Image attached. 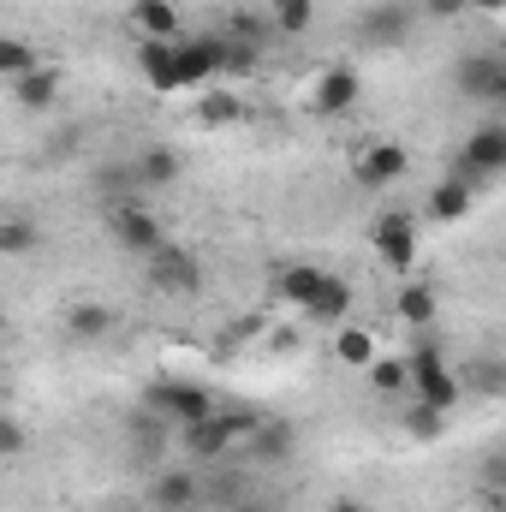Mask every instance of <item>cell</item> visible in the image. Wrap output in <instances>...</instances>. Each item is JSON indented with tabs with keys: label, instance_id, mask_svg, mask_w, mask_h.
<instances>
[{
	"label": "cell",
	"instance_id": "cell-20",
	"mask_svg": "<svg viewBox=\"0 0 506 512\" xmlns=\"http://www.w3.org/2000/svg\"><path fill=\"white\" fill-rule=\"evenodd\" d=\"M358 36H364L370 48H399V42L411 36V18H405V6H376V12L358 24Z\"/></svg>",
	"mask_w": 506,
	"mask_h": 512
},
{
	"label": "cell",
	"instance_id": "cell-30",
	"mask_svg": "<svg viewBox=\"0 0 506 512\" xmlns=\"http://www.w3.org/2000/svg\"><path fill=\"white\" fill-rule=\"evenodd\" d=\"M417 12H423V18H435V24H453V18H465V12H471V0H417Z\"/></svg>",
	"mask_w": 506,
	"mask_h": 512
},
{
	"label": "cell",
	"instance_id": "cell-12",
	"mask_svg": "<svg viewBox=\"0 0 506 512\" xmlns=\"http://www.w3.org/2000/svg\"><path fill=\"white\" fill-rule=\"evenodd\" d=\"M328 280H334V268H322V262H280L274 268V298L292 304V310H304Z\"/></svg>",
	"mask_w": 506,
	"mask_h": 512
},
{
	"label": "cell",
	"instance_id": "cell-33",
	"mask_svg": "<svg viewBox=\"0 0 506 512\" xmlns=\"http://www.w3.org/2000/svg\"><path fill=\"white\" fill-rule=\"evenodd\" d=\"M0 334H6V310H0Z\"/></svg>",
	"mask_w": 506,
	"mask_h": 512
},
{
	"label": "cell",
	"instance_id": "cell-7",
	"mask_svg": "<svg viewBox=\"0 0 506 512\" xmlns=\"http://www.w3.org/2000/svg\"><path fill=\"white\" fill-rule=\"evenodd\" d=\"M453 84H459V96L477 102V108H506V54L501 48H477V54H465L459 72H453Z\"/></svg>",
	"mask_w": 506,
	"mask_h": 512
},
{
	"label": "cell",
	"instance_id": "cell-4",
	"mask_svg": "<svg viewBox=\"0 0 506 512\" xmlns=\"http://www.w3.org/2000/svg\"><path fill=\"white\" fill-rule=\"evenodd\" d=\"M143 411H155L161 423L185 429V423H197V417L215 411V393L203 382H191V376H155V382L143 387Z\"/></svg>",
	"mask_w": 506,
	"mask_h": 512
},
{
	"label": "cell",
	"instance_id": "cell-5",
	"mask_svg": "<svg viewBox=\"0 0 506 512\" xmlns=\"http://www.w3.org/2000/svg\"><path fill=\"white\" fill-rule=\"evenodd\" d=\"M143 268H149V286L161 298H197L203 292V256L173 245V239H161L155 251L143 256Z\"/></svg>",
	"mask_w": 506,
	"mask_h": 512
},
{
	"label": "cell",
	"instance_id": "cell-14",
	"mask_svg": "<svg viewBox=\"0 0 506 512\" xmlns=\"http://www.w3.org/2000/svg\"><path fill=\"white\" fill-rule=\"evenodd\" d=\"M126 18H131V30H137L143 42H179V36H185V24H179V6H173V0H131Z\"/></svg>",
	"mask_w": 506,
	"mask_h": 512
},
{
	"label": "cell",
	"instance_id": "cell-10",
	"mask_svg": "<svg viewBox=\"0 0 506 512\" xmlns=\"http://www.w3.org/2000/svg\"><path fill=\"white\" fill-rule=\"evenodd\" d=\"M149 507L155 512L203 507V471H197V465H161V471L149 477Z\"/></svg>",
	"mask_w": 506,
	"mask_h": 512
},
{
	"label": "cell",
	"instance_id": "cell-16",
	"mask_svg": "<svg viewBox=\"0 0 506 512\" xmlns=\"http://www.w3.org/2000/svg\"><path fill=\"white\" fill-rule=\"evenodd\" d=\"M120 328V316L108 310V304H96V298H78V304H66V334L78 340V346H96V340H108Z\"/></svg>",
	"mask_w": 506,
	"mask_h": 512
},
{
	"label": "cell",
	"instance_id": "cell-11",
	"mask_svg": "<svg viewBox=\"0 0 506 512\" xmlns=\"http://www.w3.org/2000/svg\"><path fill=\"white\" fill-rule=\"evenodd\" d=\"M405 173H411V149H405V143H364L358 161H352V179H358L364 191H387V185H399Z\"/></svg>",
	"mask_w": 506,
	"mask_h": 512
},
{
	"label": "cell",
	"instance_id": "cell-22",
	"mask_svg": "<svg viewBox=\"0 0 506 512\" xmlns=\"http://www.w3.org/2000/svg\"><path fill=\"white\" fill-rule=\"evenodd\" d=\"M364 376H370V387H376L381 399H405L411 393V376H405V358L399 352H376Z\"/></svg>",
	"mask_w": 506,
	"mask_h": 512
},
{
	"label": "cell",
	"instance_id": "cell-31",
	"mask_svg": "<svg viewBox=\"0 0 506 512\" xmlns=\"http://www.w3.org/2000/svg\"><path fill=\"white\" fill-rule=\"evenodd\" d=\"M334 512H370V507H364L358 495H340V501H334Z\"/></svg>",
	"mask_w": 506,
	"mask_h": 512
},
{
	"label": "cell",
	"instance_id": "cell-9",
	"mask_svg": "<svg viewBox=\"0 0 506 512\" xmlns=\"http://www.w3.org/2000/svg\"><path fill=\"white\" fill-rule=\"evenodd\" d=\"M358 102H364V72H358V66H322V72H316L310 108H316L322 120H340V114H352Z\"/></svg>",
	"mask_w": 506,
	"mask_h": 512
},
{
	"label": "cell",
	"instance_id": "cell-8",
	"mask_svg": "<svg viewBox=\"0 0 506 512\" xmlns=\"http://www.w3.org/2000/svg\"><path fill=\"white\" fill-rule=\"evenodd\" d=\"M102 215H108V233H114V245H120L126 256H149L161 239H167V233H161V221H155L137 197H108V209H102Z\"/></svg>",
	"mask_w": 506,
	"mask_h": 512
},
{
	"label": "cell",
	"instance_id": "cell-27",
	"mask_svg": "<svg viewBox=\"0 0 506 512\" xmlns=\"http://www.w3.org/2000/svg\"><path fill=\"white\" fill-rule=\"evenodd\" d=\"M42 245V227L30 215H0V256H30Z\"/></svg>",
	"mask_w": 506,
	"mask_h": 512
},
{
	"label": "cell",
	"instance_id": "cell-1",
	"mask_svg": "<svg viewBox=\"0 0 506 512\" xmlns=\"http://www.w3.org/2000/svg\"><path fill=\"white\" fill-rule=\"evenodd\" d=\"M137 72H143V84L161 90V96L197 90V84L215 78L209 60H203V48H197V36H179V42H137Z\"/></svg>",
	"mask_w": 506,
	"mask_h": 512
},
{
	"label": "cell",
	"instance_id": "cell-25",
	"mask_svg": "<svg viewBox=\"0 0 506 512\" xmlns=\"http://www.w3.org/2000/svg\"><path fill=\"white\" fill-rule=\"evenodd\" d=\"M42 66V54H36V42H24V36H0V78L6 84H18V78H30Z\"/></svg>",
	"mask_w": 506,
	"mask_h": 512
},
{
	"label": "cell",
	"instance_id": "cell-26",
	"mask_svg": "<svg viewBox=\"0 0 506 512\" xmlns=\"http://www.w3.org/2000/svg\"><path fill=\"white\" fill-rule=\"evenodd\" d=\"M251 495V483H245V471H215V477H203V507H221L233 512L239 501Z\"/></svg>",
	"mask_w": 506,
	"mask_h": 512
},
{
	"label": "cell",
	"instance_id": "cell-29",
	"mask_svg": "<svg viewBox=\"0 0 506 512\" xmlns=\"http://www.w3.org/2000/svg\"><path fill=\"white\" fill-rule=\"evenodd\" d=\"M24 453H30V423L0 411V459H24Z\"/></svg>",
	"mask_w": 506,
	"mask_h": 512
},
{
	"label": "cell",
	"instance_id": "cell-21",
	"mask_svg": "<svg viewBox=\"0 0 506 512\" xmlns=\"http://www.w3.org/2000/svg\"><path fill=\"white\" fill-rule=\"evenodd\" d=\"M131 179H137V191H155V185H173L179 179V155L173 149H143L137 161H131Z\"/></svg>",
	"mask_w": 506,
	"mask_h": 512
},
{
	"label": "cell",
	"instance_id": "cell-19",
	"mask_svg": "<svg viewBox=\"0 0 506 512\" xmlns=\"http://www.w3.org/2000/svg\"><path fill=\"white\" fill-rule=\"evenodd\" d=\"M381 346H376V334L364 328V322H340L334 328V364H346V370H370V358H376Z\"/></svg>",
	"mask_w": 506,
	"mask_h": 512
},
{
	"label": "cell",
	"instance_id": "cell-17",
	"mask_svg": "<svg viewBox=\"0 0 506 512\" xmlns=\"http://www.w3.org/2000/svg\"><path fill=\"white\" fill-rule=\"evenodd\" d=\"M393 316L405 322V328H435V316H441V298H435V286L429 280H405L399 286V298H393Z\"/></svg>",
	"mask_w": 506,
	"mask_h": 512
},
{
	"label": "cell",
	"instance_id": "cell-15",
	"mask_svg": "<svg viewBox=\"0 0 506 512\" xmlns=\"http://www.w3.org/2000/svg\"><path fill=\"white\" fill-rule=\"evenodd\" d=\"M60 96H66V78H60L54 66H36L30 78H18V84H12V102H18L24 114H54V108H60Z\"/></svg>",
	"mask_w": 506,
	"mask_h": 512
},
{
	"label": "cell",
	"instance_id": "cell-24",
	"mask_svg": "<svg viewBox=\"0 0 506 512\" xmlns=\"http://www.w3.org/2000/svg\"><path fill=\"white\" fill-rule=\"evenodd\" d=\"M316 24V0H268V30L274 36H304Z\"/></svg>",
	"mask_w": 506,
	"mask_h": 512
},
{
	"label": "cell",
	"instance_id": "cell-13",
	"mask_svg": "<svg viewBox=\"0 0 506 512\" xmlns=\"http://www.w3.org/2000/svg\"><path fill=\"white\" fill-rule=\"evenodd\" d=\"M245 453H251V465H286L298 453V429L286 417H256V429L245 435Z\"/></svg>",
	"mask_w": 506,
	"mask_h": 512
},
{
	"label": "cell",
	"instance_id": "cell-6",
	"mask_svg": "<svg viewBox=\"0 0 506 512\" xmlns=\"http://www.w3.org/2000/svg\"><path fill=\"white\" fill-rule=\"evenodd\" d=\"M417 239H423V227H417L411 209H381L376 221H370V251H376L393 274H411V262H417Z\"/></svg>",
	"mask_w": 506,
	"mask_h": 512
},
{
	"label": "cell",
	"instance_id": "cell-3",
	"mask_svg": "<svg viewBox=\"0 0 506 512\" xmlns=\"http://www.w3.org/2000/svg\"><path fill=\"white\" fill-rule=\"evenodd\" d=\"M405 358V376H411V393L405 399H423V405H435V411H459V399H465V387H459V370L447 364V352L423 334V340H411V352H399Z\"/></svg>",
	"mask_w": 506,
	"mask_h": 512
},
{
	"label": "cell",
	"instance_id": "cell-34",
	"mask_svg": "<svg viewBox=\"0 0 506 512\" xmlns=\"http://www.w3.org/2000/svg\"><path fill=\"white\" fill-rule=\"evenodd\" d=\"M191 512H203V507H191Z\"/></svg>",
	"mask_w": 506,
	"mask_h": 512
},
{
	"label": "cell",
	"instance_id": "cell-2",
	"mask_svg": "<svg viewBox=\"0 0 506 512\" xmlns=\"http://www.w3.org/2000/svg\"><path fill=\"white\" fill-rule=\"evenodd\" d=\"M256 417H262V411H227V405H215L209 417H197V423L173 429V441L185 447V459H191V465H227V459L245 447V435L256 429Z\"/></svg>",
	"mask_w": 506,
	"mask_h": 512
},
{
	"label": "cell",
	"instance_id": "cell-32",
	"mask_svg": "<svg viewBox=\"0 0 506 512\" xmlns=\"http://www.w3.org/2000/svg\"><path fill=\"white\" fill-rule=\"evenodd\" d=\"M471 12H489L495 18V12H506V0H471Z\"/></svg>",
	"mask_w": 506,
	"mask_h": 512
},
{
	"label": "cell",
	"instance_id": "cell-18",
	"mask_svg": "<svg viewBox=\"0 0 506 512\" xmlns=\"http://www.w3.org/2000/svg\"><path fill=\"white\" fill-rule=\"evenodd\" d=\"M471 203H477V191H471L465 179H447V173H441V185L429 191L423 215H429V221H441V227H453V221H465V215H471Z\"/></svg>",
	"mask_w": 506,
	"mask_h": 512
},
{
	"label": "cell",
	"instance_id": "cell-28",
	"mask_svg": "<svg viewBox=\"0 0 506 512\" xmlns=\"http://www.w3.org/2000/svg\"><path fill=\"white\" fill-rule=\"evenodd\" d=\"M197 120H203V126H239V120H245V102H239L233 90H209V96L197 102Z\"/></svg>",
	"mask_w": 506,
	"mask_h": 512
},
{
	"label": "cell",
	"instance_id": "cell-23",
	"mask_svg": "<svg viewBox=\"0 0 506 512\" xmlns=\"http://www.w3.org/2000/svg\"><path fill=\"white\" fill-rule=\"evenodd\" d=\"M405 435L411 441H441L447 435V423H453V411H435V405H423V399H405Z\"/></svg>",
	"mask_w": 506,
	"mask_h": 512
}]
</instances>
